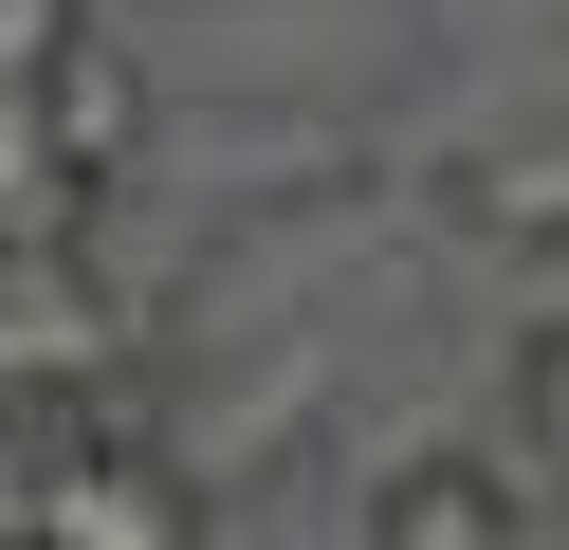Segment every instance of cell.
I'll list each match as a JSON object with an SVG mask.
<instances>
[{"instance_id": "cell-1", "label": "cell", "mask_w": 569, "mask_h": 550, "mask_svg": "<svg viewBox=\"0 0 569 550\" xmlns=\"http://www.w3.org/2000/svg\"><path fill=\"white\" fill-rule=\"evenodd\" d=\"M111 367H148V293L92 239H0V403L19 386H111Z\"/></svg>"}, {"instance_id": "cell-2", "label": "cell", "mask_w": 569, "mask_h": 550, "mask_svg": "<svg viewBox=\"0 0 569 550\" xmlns=\"http://www.w3.org/2000/svg\"><path fill=\"white\" fill-rule=\"evenodd\" d=\"M38 129L74 147L92 183H129V166H148V129H166V56H148V37H111V19H74V37L38 56Z\"/></svg>"}, {"instance_id": "cell-3", "label": "cell", "mask_w": 569, "mask_h": 550, "mask_svg": "<svg viewBox=\"0 0 569 550\" xmlns=\"http://www.w3.org/2000/svg\"><path fill=\"white\" fill-rule=\"evenodd\" d=\"M532 513H551V496H532L515 440H496V459H405L368 513H349V532H368V550H515Z\"/></svg>"}, {"instance_id": "cell-4", "label": "cell", "mask_w": 569, "mask_h": 550, "mask_svg": "<svg viewBox=\"0 0 569 550\" xmlns=\"http://www.w3.org/2000/svg\"><path fill=\"white\" fill-rule=\"evenodd\" d=\"M441 220H459V239H496V257H551V239H569V110H551V129L459 147V166H441Z\"/></svg>"}, {"instance_id": "cell-5", "label": "cell", "mask_w": 569, "mask_h": 550, "mask_svg": "<svg viewBox=\"0 0 569 550\" xmlns=\"http://www.w3.org/2000/svg\"><path fill=\"white\" fill-rule=\"evenodd\" d=\"M92 220H111V183L38 129V92H0V239H92Z\"/></svg>"}, {"instance_id": "cell-6", "label": "cell", "mask_w": 569, "mask_h": 550, "mask_svg": "<svg viewBox=\"0 0 569 550\" xmlns=\"http://www.w3.org/2000/svg\"><path fill=\"white\" fill-rule=\"evenodd\" d=\"M496 440H515V477H551V496H569V312L515 330V403H496Z\"/></svg>"}, {"instance_id": "cell-7", "label": "cell", "mask_w": 569, "mask_h": 550, "mask_svg": "<svg viewBox=\"0 0 569 550\" xmlns=\"http://www.w3.org/2000/svg\"><path fill=\"white\" fill-rule=\"evenodd\" d=\"M74 19H92V0H0V92H38V56H56Z\"/></svg>"}]
</instances>
